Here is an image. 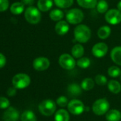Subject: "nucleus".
<instances>
[{"instance_id":"nucleus-1","label":"nucleus","mask_w":121,"mask_h":121,"mask_svg":"<svg viewBox=\"0 0 121 121\" xmlns=\"http://www.w3.org/2000/svg\"><path fill=\"white\" fill-rule=\"evenodd\" d=\"M74 37L78 42L85 43L88 42L91 37V29L86 25H78L74 29Z\"/></svg>"},{"instance_id":"nucleus-2","label":"nucleus","mask_w":121,"mask_h":121,"mask_svg":"<svg viewBox=\"0 0 121 121\" xmlns=\"http://www.w3.org/2000/svg\"><path fill=\"white\" fill-rule=\"evenodd\" d=\"M26 20L31 24H37L41 19L40 10L34 6H29L24 12Z\"/></svg>"},{"instance_id":"nucleus-3","label":"nucleus","mask_w":121,"mask_h":121,"mask_svg":"<svg viewBox=\"0 0 121 121\" xmlns=\"http://www.w3.org/2000/svg\"><path fill=\"white\" fill-rule=\"evenodd\" d=\"M56 103L51 99L43 101L39 106L40 113L45 116H52L56 110Z\"/></svg>"},{"instance_id":"nucleus-4","label":"nucleus","mask_w":121,"mask_h":121,"mask_svg":"<svg viewBox=\"0 0 121 121\" xmlns=\"http://www.w3.org/2000/svg\"><path fill=\"white\" fill-rule=\"evenodd\" d=\"M110 108V104L106 99H100L94 102L93 104V111L97 116H103L107 113Z\"/></svg>"},{"instance_id":"nucleus-5","label":"nucleus","mask_w":121,"mask_h":121,"mask_svg":"<svg viewBox=\"0 0 121 121\" xmlns=\"http://www.w3.org/2000/svg\"><path fill=\"white\" fill-rule=\"evenodd\" d=\"M31 82V79L29 75L26 74H16L12 79V84L16 89H23L26 88Z\"/></svg>"},{"instance_id":"nucleus-6","label":"nucleus","mask_w":121,"mask_h":121,"mask_svg":"<svg viewBox=\"0 0 121 121\" xmlns=\"http://www.w3.org/2000/svg\"><path fill=\"white\" fill-rule=\"evenodd\" d=\"M67 22L71 24H78L84 18L83 11L79 9H72L66 13Z\"/></svg>"},{"instance_id":"nucleus-7","label":"nucleus","mask_w":121,"mask_h":121,"mask_svg":"<svg viewBox=\"0 0 121 121\" xmlns=\"http://www.w3.org/2000/svg\"><path fill=\"white\" fill-rule=\"evenodd\" d=\"M68 111L75 116H78L83 113L85 110V106L83 103L78 99H73L68 102L67 106Z\"/></svg>"},{"instance_id":"nucleus-8","label":"nucleus","mask_w":121,"mask_h":121,"mask_svg":"<svg viewBox=\"0 0 121 121\" xmlns=\"http://www.w3.org/2000/svg\"><path fill=\"white\" fill-rule=\"evenodd\" d=\"M58 62L62 68L67 70H71L76 66V61L74 57L68 54L61 55L59 57Z\"/></svg>"},{"instance_id":"nucleus-9","label":"nucleus","mask_w":121,"mask_h":121,"mask_svg":"<svg viewBox=\"0 0 121 121\" xmlns=\"http://www.w3.org/2000/svg\"><path fill=\"white\" fill-rule=\"evenodd\" d=\"M106 21L111 25H117L121 22V11L112 9L108 11L105 16Z\"/></svg>"},{"instance_id":"nucleus-10","label":"nucleus","mask_w":121,"mask_h":121,"mask_svg":"<svg viewBox=\"0 0 121 121\" xmlns=\"http://www.w3.org/2000/svg\"><path fill=\"white\" fill-rule=\"evenodd\" d=\"M50 62L48 58L39 57L36 58L33 62V67L37 71H44L49 67Z\"/></svg>"},{"instance_id":"nucleus-11","label":"nucleus","mask_w":121,"mask_h":121,"mask_svg":"<svg viewBox=\"0 0 121 121\" xmlns=\"http://www.w3.org/2000/svg\"><path fill=\"white\" fill-rule=\"evenodd\" d=\"M108 50V45L104 43H98L92 48V53L96 57H104Z\"/></svg>"},{"instance_id":"nucleus-12","label":"nucleus","mask_w":121,"mask_h":121,"mask_svg":"<svg viewBox=\"0 0 121 121\" xmlns=\"http://www.w3.org/2000/svg\"><path fill=\"white\" fill-rule=\"evenodd\" d=\"M19 118V112L13 107H9L3 114V120L4 121H18Z\"/></svg>"},{"instance_id":"nucleus-13","label":"nucleus","mask_w":121,"mask_h":121,"mask_svg":"<svg viewBox=\"0 0 121 121\" xmlns=\"http://www.w3.org/2000/svg\"><path fill=\"white\" fill-rule=\"evenodd\" d=\"M69 25L68 22L65 21H58L55 26V30L58 35H63L66 34L69 30Z\"/></svg>"},{"instance_id":"nucleus-14","label":"nucleus","mask_w":121,"mask_h":121,"mask_svg":"<svg viewBox=\"0 0 121 121\" xmlns=\"http://www.w3.org/2000/svg\"><path fill=\"white\" fill-rule=\"evenodd\" d=\"M67 91L71 96H78L82 93V88L77 84H71L68 86Z\"/></svg>"},{"instance_id":"nucleus-15","label":"nucleus","mask_w":121,"mask_h":121,"mask_svg":"<svg viewBox=\"0 0 121 121\" xmlns=\"http://www.w3.org/2000/svg\"><path fill=\"white\" fill-rule=\"evenodd\" d=\"M111 57L113 62L121 66V46L116 47L111 50Z\"/></svg>"},{"instance_id":"nucleus-16","label":"nucleus","mask_w":121,"mask_h":121,"mask_svg":"<svg viewBox=\"0 0 121 121\" xmlns=\"http://www.w3.org/2000/svg\"><path fill=\"white\" fill-rule=\"evenodd\" d=\"M106 118L107 121H120L121 120V113L116 109L108 111L106 113Z\"/></svg>"},{"instance_id":"nucleus-17","label":"nucleus","mask_w":121,"mask_h":121,"mask_svg":"<svg viewBox=\"0 0 121 121\" xmlns=\"http://www.w3.org/2000/svg\"><path fill=\"white\" fill-rule=\"evenodd\" d=\"M53 6L52 0H39L38 1V8L40 11L46 12L49 11Z\"/></svg>"},{"instance_id":"nucleus-18","label":"nucleus","mask_w":121,"mask_h":121,"mask_svg":"<svg viewBox=\"0 0 121 121\" xmlns=\"http://www.w3.org/2000/svg\"><path fill=\"white\" fill-rule=\"evenodd\" d=\"M55 121H69L70 116L68 112L64 109H60L55 114Z\"/></svg>"},{"instance_id":"nucleus-19","label":"nucleus","mask_w":121,"mask_h":121,"mask_svg":"<svg viewBox=\"0 0 121 121\" xmlns=\"http://www.w3.org/2000/svg\"><path fill=\"white\" fill-rule=\"evenodd\" d=\"M111 33V29L109 26H101L98 30V36L99 38L102 40H105L108 38Z\"/></svg>"},{"instance_id":"nucleus-20","label":"nucleus","mask_w":121,"mask_h":121,"mask_svg":"<svg viewBox=\"0 0 121 121\" xmlns=\"http://www.w3.org/2000/svg\"><path fill=\"white\" fill-rule=\"evenodd\" d=\"M78 4L85 9H93L97 6L98 0H77Z\"/></svg>"},{"instance_id":"nucleus-21","label":"nucleus","mask_w":121,"mask_h":121,"mask_svg":"<svg viewBox=\"0 0 121 121\" xmlns=\"http://www.w3.org/2000/svg\"><path fill=\"white\" fill-rule=\"evenodd\" d=\"M71 53L73 57L81 58L84 54V48L81 44H76L72 48Z\"/></svg>"},{"instance_id":"nucleus-22","label":"nucleus","mask_w":121,"mask_h":121,"mask_svg":"<svg viewBox=\"0 0 121 121\" xmlns=\"http://www.w3.org/2000/svg\"><path fill=\"white\" fill-rule=\"evenodd\" d=\"M108 89L115 94H117L120 93L121 91V84L116 80H111L108 84Z\"/></svg>"},{"instance_id":"nucleus-23","label":"nucleus","mask_w":121,"mask_h":121,"mask_svg":"<svg viewBox=\"0 0 121 121\" xmlns=\"http://www.w3.org/2000/svg\"><path fill=\"white\" fill-rule=\"evenodd\" d=\"M10 11L13 14H20L24 11V4L22 2H15L11 6Z\"/></svg>"},{"instance_id":"nucleus-24","label":"nucleus","mask_w":121,"mask_h":121,"mask_svg":"<svg viewBox=\"0 0 121 121\" xmlns=\"http://www.w3.org/2000/svg\"><path fill=\"white\" fill-rule=\"evenodd\" d=\"M63 16H64L63 12L60 9H53L49 13V16L51 19L54 21H61L63 18Z\"/></svg>"},{"instance_id":"nucleus-25","label":"nucleus","mask_w":121,"mask_h":121,"mask_svg":"<svg viewBox=\"0 0 121 121\" xmlns=\"http://www.w3.org/2000/svg\"><path fill=\"white\" fill-rule=\"evenodd\" d=\"M81 86L85 91H90L94 87V82L91 78H86L81 82Z\"/></svg>"},{"instance_id":"nucleus-26","label":"nucleus","mask_w":121,"mask_h":121,"mask_svg":"<svg viewBox=\"0 0 121 121\" xmlns=\"http://www.w3.org/2000/svg\"><path fill=\"white\" fill-rule=\"evenodd\" d=\"M21 121H36V117L34 112L31 111H24L21 116Z\"/></svg>"},{"instance_id":"nucleus-27","label":"nucleus","mask_w":121,"mask_h":121,"mask_svg":"<svg viewBox=\"0 0 121 121\" xmlns=\"http://www.w3.org/2000/svg\"><path fill=\"white\" fill-rule=\"evenodd\" d=\"M54 3L59 8L67 9L73 5V0H54Z\"/></svg>"},{"instance_id":"nucleus-28","label":"nucleus","mask_w":121,"mask_h":121,"mask_svg":"<svg viewBox=\"0 0 121 121\" xmlns=\"http://www.w3.org/2000/svg\"><path fill=\"white\" fill-rule=\"evenodd\" d=\"M97 11L101 13H104L108 11V4L106 1L105 0H101L98 2L97 6Z\"/></svg>"},{"instance_id":"nucleus-29","label":"nucleus","mask_w":121,"mask_h":121,"mask_svg":"<svg viewBox=\"0 0 121 121\" xmlns=\"http://www.w3.org/2000/svg\"><path fill=\"white\" fill-rule=\"evenodd\" d=\"M108 74L111 77H118L121 75V70L119 67L116 66H112L108 69Z\"/></svg>"},{"instance_id":"nucleus-30","label":"nucleus","mask_w":121,"mask_h":121,"mask_svg":"<svg viewBox=\"0 0 121 121\" xmlns=\"http://www.w3.org/2000/svg\"><path fill=\"white\" fill-rule=\"evenodd\" d=\"M91 65V60L88 57H81L77 61V65L83 69L88 68Z\"/></svg>"},{"instance_id":"nucleus-31","label":"nucleus","mask_w":121,"mask_h":121,"mask_svg":"<svg viewBox=\"0 0 121 121\" xmlns=\"http://www.w3.org/2000/svg\"><path fill=\"white\" fill-rule=\"evenodd\" d=\"M96 82L97 84H98L100 86H103L107 84L108 80L105 76H103L102 74H98L96 77Z\"/></svg>"},{"instance_id":"nucleus-32","label":"nucleus","mask_w":121,"mask_h":121,"mask_svg":"<svg viewBox=\"0 0 121 121\" xmlns=\"http://www.w3.org/2000/svg\"><path fill=\"white\" fill-rule=\"evenodd\" d=\"M56 104L61 107H65L66 106H68V99L66 97V96H61L60 97H58L56 100Z\"/></svg>"},{"instance_id":"nucleus-33","label":"nucleus","mask_w":121,"mask_h":121,"mask_svg":"<svg viewBox=\"0 0 121 121\" xmlns=\"http://www.w3.org/2000/svg\"><path fill=\"white\" fill-rule=\"evenodd\" d=\"M9 101L5 97H0V108L5 109L8 108L9 106Z\"/></svg>"},{"instance_id":"nucleus-34","label":"nucleus","mask_w":121,"mask_h":121,"mask_svg":"<svg viewBox=\"0 0 121 121\" xmlns=\"http://www.w3.org/2000/svg\"><path fill=\"white\" fill-rule=\"evenodd\" d=\"M9 8L8 0H0V12L5 11Z\"/></svg>"},{"instance_id":"nucleus-35","label":"nucleus","mask_w":121,"mask_h":121,"mask_svg":"<svg viewBox=\"0 0 121 121\" xmlns=\"http://www.w3.org/2000/svg\"><path fill=\"white\" fill-rule=\"evenodd\" d=\"M16 90L15 87H10L7 90V94L9 96H14V95H16Z\"/></svg>"},{"instance_id":"nucleus-36","label":"nucleus","mask_w":121,"mask_h":121,"mask_svg":"<svg viewBox=\"0 0 121 121\" xmlns=\"http://www.w3.org/2000/svg\"><path fill=\"white\" fill-rule=\"evenodd\" d=\"M6 65V57L4 55L0 53V68H2Z\"/></svg>"},{"instance_id":"nucleus-37","label":"nucleus","mask_w":121,"mask_h":121,"mask_svg":"<svg viewBox=\"0 0 121 121\" xmlns=\"http://www.w3.org/2000/svg\"><path fill=\"white\" fill-rule=\"evenodd\" d=\"M34 0H22V3L25 5V4H27V5H31L33 4Z\"/></svg>"},{"instance_id":"nucleus-38","label":"nucleus","mask_w":121,"mask_h":121,"mask_svg":"<svg viewBox=\"0 0 121 121\" xmlns=\"http://www.w3.org/2000/svg\"><path fill=\"white\" fill-rule=\"evenodd\" d=\"M117 6H118V9L120 11H121V1L118 2V4Z\"/></svg>"}]
</instances>
